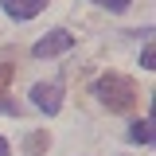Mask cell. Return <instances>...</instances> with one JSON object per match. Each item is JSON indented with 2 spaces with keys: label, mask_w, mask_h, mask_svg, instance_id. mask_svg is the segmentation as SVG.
Instances as JSON below:
<instances>
[{
  "label": "cell",
  "mask_w": 156,
  "mask_h": 156,
  "mask_svg": "<svg viewBox=\"0 0 156 156\" xmlns=\"http://www.w3.org/2000/svg\"><path fill=\"white\" fill-rule=\"evenodd\" d=\"M94 94L109 113H133L136 109V86L125 74H101L94 82Z\"/></svg>",
  "instance_id": "6da1fadb"
},
{
  "label": "cell",
  "mask_w": 156,
  "mask_h": 156,
  "mask_svg": "<svg viewBox=\"0 0 156 156\" xmlns=\"http://www.w3.org/2000/svg\"><path fill=\"white\" fill-rule=\"evenodd\" d=\"M31 105L43 113H58L62 109V86L58 82H35L31 86Z\"/></svg>",
  "instance_id": "7a4b0ae2"
},
{
  "label": "cell",
  "mask_w": 156,
  "mask_h": 156,
  "mask_svg": "<svg viewBox=\"0 0 156 156\" xmlns=\"http://www.w3.org/2000/svg\"><path fill=\"white\" fill-rule=\"evenodd\" d=\"M70 47H74V35H70V31H47V35L31 47V55L35 58H55V55H62V51H70Z\"/></svg>",
  "instance_id": "3957f363"
},
{
  "label": "cell",
  "mask_w": 156,
  "mask_h": 156,
  "mask_svg": "<svg viewBox=\"0 0 156 156\" xmlns=\"http://www.w3.org/2000/svg\"><path fill=\"white\" fill-rule=\"evenodd\" d=\"M0 8L12 20H35L39 12L47 8V0H0Z\"/></svg>",
  "instance_id": "277c9868"
},
{
  "label": "cell",
  "mask_w": 156,
  "mask_h": 156,
  "mask_svg": "<svg viewBox=\"0 0 156 156\" xmlns=\"http://www.w3.org/2000/svg\"><path fill=\"white\" fill-rule=\"evenodd\" d=\"M12 78H16V62H0V109L4 113H16V105L8 101V86H12Z\"/></svg>",
  "instance_id": "5b68a950"
},
{
  "label": "cell",
  "mask_w": 156,
  "mask_h": 156,
  "mask_svg": "<svg viewBox=\"0 0 156 156\" xmlns=\"http://www.w3.org/2000/svg\"><path fill=\"white\" fill-rule=\"evenodd\" d=\"M129 136H133L136 144H152V121H148V117H140V121H133V129H129Z\"/></svg>",
  "instance_id": "8992f818"
},
{
  "label": "cell",
  "mask_w": 156,
  "mask_h": 156,
  "mask_svg": "<svg viewBox=\"0 0 156 156\" xmlns=\"http://www.w3.org/2000/svg\"><path fill=\"white\" fill-rule=\"evenodd\" d=\"M47 144H51V140H47V133L39 129V133H31L27 140H23V152H27V156H43V152H47Z\"/></svg>",
  "instance_id": "52a82bcc"
},
{
  "label": "cell",
  "mask_w": 156,
  "mask_h": 156,
  "mask_svg": "<svg viewBox=\"0 0 156 156\" xmlns=\"http://www.w3.org/2000/svg\"><path fill=\"white\" fill-rule=\"evenodd\" d=\"M152 58H156V51H152V43H144V51H140V66H144V70H152V66H156Z\"/></svg>",
  "instance_id": "ba28073f"
},
{
  "label": "cell",
  "mask_w": 156,
  "mask_h": 156,
  "mask_svg": "<svg viewBox=\"0 0 156 156\" xmlns=\"http://www.w3.org/2000/svg\"><path fill=\"white\" fill-rule=\"evenodd\" d=\"M98 4H105L109 12H125V8H129V0H98Z\"/></svg>",
  "instance_id": "9c48e42d"
},
{
  "label": "cell",
  "mask_w": 156,
  "mask_h": 156,
  "mask_svg": "<svg viewBox=\"0 0 156 156\" xmlns=\"http://www.w3.org/2000/svg\"><path fill=\"white\" fill-rule=\"evenodd\" d=\"M0 156H8V140L4 136H0Z\"/></svg>",
  "instance_id": "30bf717a"
}]
</instances>
